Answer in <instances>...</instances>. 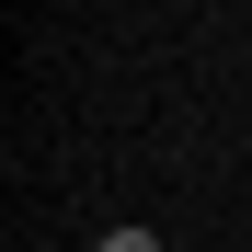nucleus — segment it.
<instances>
[{"instance_id": "nucleus-1", "label": "nucleus", "mask_w": 252, "mask_h": 252, "mask_svg": "<svg viewBox=\"0 0 252 252\" xmlns=\"http://www.w3.org/2000/svg\"><path fill=\"white\" fill-rule=\"evenodd\" d=\"M103 252H160V229H103Z\"/></svg>"}]
</instances>
